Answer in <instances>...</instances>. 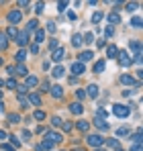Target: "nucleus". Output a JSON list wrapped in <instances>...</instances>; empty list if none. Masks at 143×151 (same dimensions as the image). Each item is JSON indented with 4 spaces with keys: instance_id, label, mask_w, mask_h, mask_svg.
Returning <instances> with one entry per match:
<instances>
[{
    "instance_id": "obj_1",
    "label": "nucleus",
    "mask_w": 143,
    "mask_h": 151,
    "mask_svg": "<svg viewBox=\"0 0 143 151\" xmlns=\"http://www.w3.org/2000/svg\"><path fill=\"white\" fill-rule=\"evenodd\" d=\"M113 114L119 116V119H125V116L131 114V108L125 106V104H113Z\"/></svg>"
},
{
    "instance_id": "obj_2",
    "label": "nucleus",
    "mask_w": 143,
    "mask_h": 151,
    "mask_svg": "<svg viewBox=\"0 0 143 151\" xmlns=\"http://www.w3.org/2000/svg\"><path fill=\"white\" fill-rule=\"evenodd\" d=\"M86 143H88L90 147H94V149H100V145L104 143V139H102L100 135H88V137H86Z\"/></svg>"
},
{
    "instance_id": "obj_3",
    "label": "nucleus",
    "mask_w": 143,
    "mask_h": 151,
    "mask_svg": "<svg viewBox=\"0 0 143 151\" xmlns=\"http://www.w3.org/2000/svg\"><path fill=\"white\" fill-rule=\"evenodd\" d=\"M6 19H8L10 27H14L17 23H21V19H23V12H21V10H10V12L6 14Z\"/></svg>"
},
{
    "instance_id": "obj_4",
    "label": "nucleus",
    "mask_w": 143,
    "mask_h": 151,
    "mask_svg": "<svg viewBox=\"0 0 143 151\" xmlns=\"http://www.w3.org/2000/svg\"><path fill=\"white\" fill-rule=\"evenodd\" d=\"M117 57H119V63L123 65V68H129V65L133 63V57H131L127 51H119V55H117Z\"/></svg>"
},
{
    "instance_id": "obj_5",
    "label": "nucleus",
    "mask_w": 143,
    "mask_h": 151,
    "mask_svg": "<svg viewBox=\"0 0 143 151\" xmlns=\"http://www.w3.org/2000/svg\"><path fill=\"white\" fill-rule=\"evenodd\" d=\"M70 70H72V74H74V76H82L84 72H86V65H84V63H80V61H74Z\"/></svg>"
},
{
    "instance_id": "obj_6",
    "label": "nucleus",
    "mask_w": 143,
    "mask_h": 151,
    "mask_svg": "<svg viewBox=\"0 0 143 151\" xmlns=\"http://www.w3.org/2000/svg\"><path fill=\"white\" fill-rule=\"evenodd\" d=\"M43 139H45V141H49V143H59V141H61L64 137H61L59 133H53V131H47Z\"/></svg>"
},
{
    "instance_id": "obj_7",
    "label": "nucleus",
    "mask_w": 143,
    "mask_h": 151,
    "mask_svg": "<svg viewBox=\"0 0 143 151\" xmlns=\"http://www.w3.org/2000/svg\"><path fill=\"white\" fill-rule=\"evenodd\" d=\"M70 112L72 114H82V112H84V106H82L80 102H72L70 104Z\"/></svg>"
},
{
    "instance_id": "obj_8",
    "label": "nucleus",
    "mask_w": 143,
    "mask_h": 151,
    "mask_svg": "<svg viewBox=\"0 0 143 151\" xmlns=\"http://www.w3.org/2000/svg\"><path fill=\"white\" fill-rule=\"evenodd\" d=\"M27 41H29V33H27V31H23V33H19V35H17V43H19L21 47L27 45Z\"/></svg>"
},
{
    "instance_id": "obj_9",
    "label": "nucleus",
    "mask_w": 143,
    "mask_h": 151,
    "mask_svg": "<svg viewBox=\"0 0 143 151\" xmlns=\"http://www.w3.org/2000/svg\"><path fill=\"white\" fill-rule=\"evenodd\" d=\"M64 55H66V49H64V47H57V49L53 51V61H57V63H59V61L64 59Z\"/></svg>"
},
{
    "instance_id": "obj_10",
    "label": "nucleus",
    "mask_w": 143,
    "mask_h": 151,
    "mask_svg": "<svg viewBox=\"0 0 143 151\" xmlns=\"http://www.w3.org/2000/svg\"><path fill=\"white\" fill-rule=\"evenodd\" d=\"M78 57H80L78 61H80V63H84V61H90V59L94 57V53H92V51H82V53H80Z\"/></svg>"
},
{
    "instance_id": "obj_11",
    "label": "nucleus",
    "mask_w": 143,
    "mask_h": 151,
    "mask_svg": "<svg viewBox=\"0 0 143 151\" xmlns=\"http://www.w3.org/2000/svg\"><path fill=\"white\" fill-rule=\"evenodd\" d=\"M49 92H51L53 98H61V96H64V88H61V86H53Z\"/></svg>"
},
{
    "instance_id": "obj_12",
    "label": "nucleus",
    "mask_w": 143,
    "mask_h": 151,
    "mask_svg": "<svg viewBox=\"0 0 143 151\" xmlns=\"http://www.w3.org/2000/svg\"><path fill=\"white\" fill-rule=\"evenodd\" d=\"M86 96H90V98H96V96H98V86H96V84H90V86H88Z\"/></svg>"
},
{
    "instance_id": "obj_13",
    "label": "nucleus",
    "mask_w": 143,
    "mask_h": 151,
    "mask_svg": "<svg viewBox=\"0 0 143 151\" xmlns=\"http://www.w3.org/2000/svg\"><path fill=\"white\" fill-rule=\"evenodd\" d=\"M88 127H90V123H88V121H84V119H80V121L76 123V129H78V131H84V133L88 131Z\"/></svg>"
},
{
    "instance_id": "obj_14",
    "label": "nucleus",
    "mask_w": 143,
    "mask_h": 151,
    "mask_svg": "<svg viewBox=\"0 0 143 151\" xmlns=\"http://www.w3.org/2000/svg\"><path fill=\"white\" fill-rule=\"evenodd\" d=\"M6 47H8V37H6V33L0 31V51H4Z\"/></svg>"
},
{
    "instance_id": "obj_15",
    "label": "nucleus",
    "mask_w": 143,
    "mask_h": 151,
    "mask_svg": "<svg viewBox=\"0 0 143 151\" xmlns=\"http://www.w3.org/2000/svg\"><path fill=\"white\" fill-rule=\"evenodd\" d=\"M104 68H106V63H104V59H100V61H96V63H94V74H102V72H104Z\"/></svg>"
},
{
    "instance_id": "obj_16",
    "label": "nucleus",
    "mask_w": 143,
    "mask_h": 151,
    "mask_svg": "<svg viewBox=\"0 0 143 151\" xmlns=\"http://www.w3.org/2000/svg\"><path fill=\"white\" fill-rule=\"evenodd\" d=\"M25 82H27V84H25L27 88H33V86H37V84H39V80H37L35 76H27V80H25Z\"/></svg>"
},
{
    "instance_id": "obj_17",
    "label": "nucleus",
    "mask_w": 143,
    "mask_h": 151,
    "mask_svg": "<svg viewBox=\"0 0 143 151\" xmlns=\"http://www.w3.org/2000/svg\"><path fill=\"white\" fill-rule=\"evenodd\" d=\"M121 82H123V84H127V86H133V84H135V78H133V76L123 74V76H121Z\"/></svg>"
},
{
    "instance_id": "obj_18",
    "label": "nucleus",
    "mask_w": 143,
    "mask_h": 151,
    "mask_svg": "<svg viewBox=\"0 0 143 151\" xmlns=\"http://www.w3.org/2000/svg\"><path fill=\"white\" fill-rule=\"evenodd\" d=\"M129 47L135 51V55H141V43H139V41H131V43H129Z\"/></svg>"
},
{
    "instance_id": "obj_19",
    "label": "nucleus",
    "mask_w": 143,
    "mask_h": 151,
    "mask_svg": "<svg viewBox=\"0 0 143 151\" xmlns=\"http://www.w3.org/2000/svg\"><path fill=\"white\" fill-rule=\"evenodd\" d=\"M94 125L98 127V129H102V131H106V129H108L106 121H104V119H100V116H98V119H94Z\"/></svg>"
},
{
    "instance_id": "obj_20",
    "label": "nucleus",
    "mask_w": 143,
    "mask_h": 151,
    "mask_svg": "<svg viewBox=\"0 0 143 151\" xmlns=\"http://www.w3.org/2000/svg\"><path fill=\"white\" fill-rule=\"evenodd\" d=\"M108 23H110V25H119V23H121V17L117 14V12H110V14H108Z\"/></svg>"
},
{
    "instance_id": "obj_21",
    "label": "nucleus",
    "mask_w": 143,
    "mask_h": 151,
    "mask_svg": "<svg viewBox=\"0 0 143 151\" xmlns=\"http://www.w3.org/2000/svg\"><path fill=\"white\" fill-rule=\"evenodd\" d=\"M82 43H84L82 35H74V37H72V45H74V47H80Z\"/></svg>"
},
{
    "instance_id": "obj_22",
    "label": "nucleus",
    "mask_w": 143,
    "mask_h": 151,
    "mask_svg": "<svg viewBox=\"0 0 143 151\" xmlns=\"http://www.w3.org/2000/svg\"><path fill=\"white\" fill-rule=\"evenodd\" d=\"M29 102H31V104H35V106H39V104H41L39 94H29Z\"/></svg>"
},
{
    "instance_id": "obj_23",
    "label": "nucleus",
    "mask_w": 143,
    "mask_h": 151,
    "mask_svg": "<svg viewBox=\"0 0 143 151\" xmlns=\"http://www.w3.org/2000/svg\"><path fill=\"white\" fill-rule=\"evenodd\" d=\"M137 8H139L137 2H127V4H125V10H127V12H133V10H137Z\"/></svg>"
},
{
    "instance_id": "obj_24",
    "label": "nucleus",
    "mask_w": 143,
    "mask_h": 151,
    "mask_svg": "<svg viewBox=\"0 0 143 151\" xmlns=\"http://www.w3.org/2000/svg\"><path fill=\"white\" fill-rule=\"evenodd\" d=\"M43 39H45V31L39 29V31L35 33V43H43Z\"/></svg>"
},
{
    "instance_id": "obj_25",
    "label": "nucleus",
    "mask_w": 143,
    "mask_h": 151,
    "mask_svg": "<svg viewBox=\"0 0 143 151\" xmlns=\"http://www.w3.org/2000/svg\"><path fill=\"white\" fill-rule=\"evenodd\" d=\"M14 57H17V61H19V63H23L25 59H27V51H25V49H21L19 53H17V55H14Z\"/></svg>"
},
{
    "instance_id": "obj_26",
    "label": "nucleus",
    "mask_w": 143,
    "mask_h": 151,
    "mask_svg": "<svg viewBox=\"0 0 143 151\" xmlns=\"http://www.w3.org/2000/svg\"><path fill=\"white\" fill-rule=\"evenodd\" d=\"M37 25H39V23H37L35 19L29 21V23H27V33H29V31H37Z\"/></svg>"
},
{
    "instance_id": "obj_27",
    "label": "nucleus",
    "mask_w": 143,
    "mask_h": 151,
    "mask_svg": "<svg viewBox=\"0 0 143 151\" xmlns=\"http://www.w3.org/2000/svg\"><path fill=\"white\" fill-rule=\"evenodd\" d=\"M64 74H66V70H64L61 65H57V68L53 70V78H61V76H64Z\"/></svg>"
},
{
    "instance_id": "obj_28",
    "label": "nucleus",
    "mask_w": 143,
    "mask_h": 151,
    "mask_svg": "<svg viewBox=\"0 0 143 151\" xmlns=\"http://www.w3.org/2000/svg\"><path fill=\"white\" fill-rule=\"evenodd\" d=\"M106 53H108V57H117V55H119V49H117L115 45H110V47L106 49Z\"/></svg>"
},
{
    "instance_id": "obj_29",
    "label": "nucleus",
    "mask_w": 143,
    "mask_h": 151,
    "mask_svg": "<svg viewBox=\"0 0 143 151\" xmlns=\"http://www.w3.org/2000/svg\"><path fill=\"white\" fill-rule=\"evenodd\" d=\"M17 35H19L17 27H8V31H6V37H14V39H17Z\"/></svg>"
},
{
    "instance_id": "obj_30",
    "label": "nucleus",
    "mask_w": 143,
    "mask_h": 151,
    "mask_svg": "<svg viewBox=\"0 0 143 151\" xmlns=\"http://www.w3.org/2000/svg\"><path fill=\"white\" fill-rule=\"evenodd\" d=\"M131 27H133V29H139V27H141V19H139V17H133V19H131Z\"/></svg>"
},
{
    "instance_id": "obj_31",
    "label": "nucleus",
    "mask_w": 143,
    "mask_h": 151,
    "mask_svg": "<svg viewBox=\"0 0 143 151\" xmlns=\"http://www.w3.org/2000/svg\"><path fill=\"white\" fill-rule=\"evenodd\" d=\"M14 72H17V74H19V76H27V68H25L23 63H19V65H17V70H14Z\"/></svg>"
},
{
    "instance_id": "obj_32",
    "label": "nucleus",
    "mask_w": 143,
    "mask_h": 151,
    "mask_svg": "<svg viewBox=\"0 0 143 151\" xmlns=\"http://www.w3.org/2000/svg\"><path fill=\"white\" fill-rule=\"evenodd\" d=\"M100 21H102V12H98V10H96L94 14H92V23L96 25V23H100Z\"/></svg>"
},
{
    "instance_id": "obj_33",
    "label": "nucleus",
    "mask_w": 143,
    "mask_h": 151,
    "mask_svg": "<svg viewBox=\"0 0 143 151\" xmlns=\"http://www.w3.org/2000/svg\"><path fill=\"white\" fill-rule=\"evenodd\" d=\"M33 116H35V121H45V112H43V110H37Z\"/></svg>"
},
{
    "instance_id": "obj_34",
    "label": "nucleus",
    "mask_w": 143,
    "mask_h": 151,
    "mask_svg": "<svg viewBox=\"0 0 143 151\" xmlns=\"http://www.w3.org/2000/svg\"><path fill=\"white\" fill-rule=\"evenodd\" d=\"M76 98H78V100H82V98H86V92H84L82 88H78V90H76Z\"/></svg>"
},
{
    "instance_id": "obj_35",
    "label": "nucleus",
    "mask_w": 143,
    "mask_h": 151,
    "mask_svg": "<svg viewBox=\"0 0 143 151\" xmlns=\"http://www.w3.org/2000/svg\"><path fill=\"white\" fill-rule=\"evenodd\" d=\"M61 123H64V121H61L59 116H53V119H51V125L53 127H61Z\"/></svg>"
},
{
    "instance_id": "obj_36",
    "label": "nucleus",
    "mask_w": 143,
    "mask_h": 151,
    "mask_svg": "<svg viewBox=\"0 0 143 151\" xmlns=\"http://www.w3.org/2000/svg\"><path fill=\"white\" fill-rule=\"evenodd\" d=\"M104 35H106V37L110 39V37L115 35V29H113V27H106V29H104Z\"/></svg>"
},
{
    "instance_id": "obj_37",
    "label": "nucleus",
    "mask_w": 143,
    "mask_h": 151,
    "mask_svg": "<svg viewBox=\"0 0 143 151\" xmlns=\"http://www.w3.org/2000/svg\"><path fill=\"white\" fill-rule=\"evenodd\" d=\"M82 39H86L84 43H92V41H94V35H92V33H86V35H84Z\"/></svg>"
},
{
    "instance_id": "obj_38",
    "label": "nucleus",
    "mask_w": 143,
    "mask_h": 151,
    "mask_svg": "<svg viewBox=\"0 0 143 151\" xmlns=\"http://www.w3.org/2000/svg\"><path fill=\"white\" fill-rule=\"evenodd\" d=\"M133 143H141V131H137L135 135H133V139H131Z\"/></svg>"
},
{
    "instance_id": "obj_39",
    "label": "nucleus",
    "mask_w": 143,
    "mask_h": 151,
    "mask_svg": "<svg viewBox=\"0 0 143 151\" xmlns=\"http://www.w3.org/2000/svg\"><path fill=\"white\" fill-rule=\"evenodd\" d=\"M108 147H113V149H119V141H117V139H108Z\"/></svg>"
},
{
    "instance_id": "obj_40",
    "label": "nucleus",
    "mask_w": 143,
    "mask_h": 151,
    "mask_svg": "<svg viewBox=\"0 0 143 151\" xmlns=\"http://www.w3.org/2000/svg\"><path fill=\"white\" fill-rule=\"evenodd\" d=\"M8 121L14 125V123H19V121H21V116H19V114H10V116H8Z\"/></svg>"
},
{
    "instance_id": "obj_41",
    "label": "nucleus",
    "mask_w": 143,
    "mask_h": 151,
    "mask_svg": "<svg viewBox=\"0 0 143 151\" xmlns=\"http://www.w3.org/2000/svg\"><path fill=\"white\" fill-rule=\"evenodd\" d=\"M8 139H10V143H12V147H14V149H17V147H21V141H19V139H14V137H8Z\"/></svg>"
},
{
    "instance_id": "obj_42",
    "label": "nucleus",
    "mask_w": 143,
    "mask_h": 151,
    "mask_svg": "<svg viewBox=\"0 0 143 151\" xmlns=\"http://www.w3.org/2000/svg\"><path fill=\"white\" fill-rule=\"evenodd\" d=\"M49 90H51L49 82H43V84H41V92H49Z\"/></svg>"
},
{
    "instance_id": "obj_43",
    "label": "nucleus",
    "mask_w": 143,
    "mask_h": 151,
    "mask_svg": "<svg viewBox=\"0 0 143 151\" xmlns=\"http://www.w3.org/2000/svg\"><path fill=\"white\" fill-rule=\"evenodd\" d=\"M6 86H8V88H12V90H14V88H17V82H14V80H12V78H10V80H6Z\"/></svg>"
},
{
    "instance_id": "obj_44",
    "label": "nucleus",
    "mask_w": 143,
    "mask_h": 151,
    "mask_svg": "<svg viewBox=\"0 0 143 151\" xmlns=\"http://www.w3.org/2000/svg\"><path fill=\"white\" fill-rule=\"evenodd\" d=\"M117 135H121V137H123V135H129V129H127V127H123V129L117 131Z\"/></svg>"
},
{
    "instance_id": "obj_45",
    "label": "nucleus",
    "mask_w": 143,
    "mask_h": 151,
    "mask_svg": "<svg viewBox=\"0 0 143 151\" xmlns=\"http://www.w3.org/2000/svg\"><path fill=\"white\" fill-rule=\"evenodd\" d=\"M43 6H45L43 2H37V4H35V10H37V12H43Z\"/></svg>"
},
{
    "instance_id": "obj_46",
    "label": "nucleus",
    "mask_w": 143,
    "mask_h": 151,
    "mask_svg": "<svg viewBox=\"0 0 143 151\" xmlns=\"http://www.w3.org/2000/svg\"><path fill=\"white\" fill-rule=\"evenodd\" d=\"M66 6H68V2H59V4H57V8H59V12H64V10H66Z\"/></svg>"
},
{
    "instance_id": "obj_47",
    "label": "nucleus",
    "mask_w": 143,
    "mask_h": 151,
    "mask_svg": "<svg viewBox=\"0 0 143 151\" xmlns=\"http://www.w3.org/2000/svg\"><path fill=\"white\" fill-rule=\"evenodd\" d=\"M17 90H19V94H21V96H23L25 92H27V86H17Z\"/></svg>"
},
{
    "instance_id": "obj_48",
    "label": "nucleus",
    "mask_w": 143,
    "mask_h": 151,
    "mask_svg": "<svg viewBox=\"0 0 143 151\" xmlns=\"http://www.w3.org/2000/svg\"><path fill=\"white\" fill-rule=\"evenodd\" d=\"M131 151H141V143H133V147H131Z\"/></svg>"
},
{
    "instance_id": "obj_49",
    "label": "nucleus",
    "mask_w": 143,
    "mask_h": 151,
    "mask_svg": "<svg viewBox=\"0 0 143 151\" xmlns=\"http://www.w3.org/2000/svg\"><path fill=\"white\" fill-rule=\"evenodd\" d=\"M49 47H51V49L55 51V49H57V41H55V39H51V43H49Z\"/></svg>"
},
{
    "instance_id": "obj_50",
    "label": "nucleus",
    "mask_w": 143,
    "mask_h": 151,
    "mask_svg": "<svg viewBox=\"0 0 143 151\" xmlns=\"http://www.w3.org/2000/svg\"><path fill=\"white\" fill-rule=\"evenodd\" d=\"M61 127H64V131H70V129H72V125H70V123H66V121L61 123Z\"/></svg>"
},
{
    "instance_id": "obj_51",
    "label": "nucleus",
    "mask_w": 143,
    "mask_h": 151,
    "mask_svg": "<svg viewBox=\"0 0 143 151\" xmlns=\"http://www.w3.org/2000/svg\"><path fill=\"white\" fill-rule=\"evenodd\" d=\"M2 149L4 151H14V147H12V145H2Z\"/></svg>"
},
{
    "instance_id": "obj_52",
    "label": "nucleus",
    "mask_w": 143,
    "mask_h": 151,
    "mask_svg": "<svg viewBox=\"0 0 143 151\" xmlns=\"http://www.w3.org/2000/svg\"><path fill=\"white\" fill-rule=\"evenodd\" d=\"M47 29L51 31V33H53V31H55V23H49V25H47Z\"/></svg>"
},
{
    "instance_id": "obj_53",
    "label": "nucleus",
    "mask_w": 143,
    "mask_h": 151,
    "mask_svg": "<svg viewBox=\"0 0 143 151\" xmlns=\"http://www.w3.org/2000/svg\"><path fill=\"white\" fill-rule=\"evenodd\" d=\"M0 139H6V133L4 131H0Z\"/></svg>"
},
{
    "instance_id": "obj_54",
    "label": "nucleus",
    "mask_w": 143,
    "mask_h": 151,
    "mask_svg": "<svg viewBox=\"0 0 143 151\" xmlns=\"http://www.w3.org/2000/svg\"><path fill=\"white\" fill-rule=\"evenodd\" d=\"M2 108H4V104H2V100H0V110H2Z\"/></svg>"
},
{
    "instance_id": "obj_55",
    "label": "nucleus",
    "mask_w": 143,
    "mask_h": 151,
    "mask_svg": "<svg viewBox=\"0 0 143 151\" xmlns=\"http://www.w3.org/2000/svg\"><path fill=\"white\" fill-rule=\"evenodd\" d=\"M74 151H84V149H78V147H76V149H74Z\"/></svg>"
},
{
    "instance_id": "obj_56",
    "label": "nucleus",
    "mask_w": 143,
    "mask_h": 151,
    "mask_svg": "<svg viewBox=\"0 0 143 151\" xmlns=\"http://www.w3.org/2000/svg\"><path fill=\"white\" fill-rule=\"evenodd\" d=\"M2 84H4V82H2V80H0V86H2Z\"/></svg>"
},
{
    "instance_id": "obj_57",
    "label": "nucleus",
    "mask_w": 143,
    "mask_h": 151,
    "mask_svg": "<svg viewBox=\"0 0 143 151\" xmlns=\"http://www.w3.org/2000/svg\"><path fill=\"white\" fill-rule=\"evenodd\" d=\"M0 98H2V90H0Z\"/></svg>"
},
{
    "instance_id": "obj_58",
    "label": "nucleus",
    "mask_w": 143,
    "mask_h": 151,
    "mask_svg": "<svg viewBox=\"0 0 143 151\" xmlns=\"http://www.w3.org/2000/svg\"><path fill=\"white\" fill-rule=\"evenodd\" d=\"M96 151H104V149H96Z\"/></svg>"
},
{
    "instance_id": "obj_59",
    "label": "nucleus",
    "mask_w": 143,
    "mask_h": 151,
    "mask_svg": "<svg viewBox=\"0 0 143 151\" xmlns=\"http://www.w3.org/2000/svg\"><path fill=\"white\" fill-rule=\"evenodd\" d=\"M117 151H123V149H121V147H119V149H117Z\"/></svg>"
},
{
    "instance_id": "obj_60",
    "label": "nucleus",
    "mask_w": 143,
    "mask_h": 151,
    "mask_svg": "<svg viewBox=\"0 0 143 151\" xmlns=\"http://www.w3.org/2000/svg\"><path fill=\"white\" fill-rule=\"evenodd\" d=\"M0 65H2V59H0Z\"/></svg>"
}]
</instances>
